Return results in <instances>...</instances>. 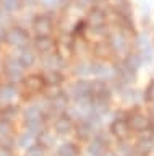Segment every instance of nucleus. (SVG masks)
<instances>
[{
	"mask_svg": "<svg viewBox=\"0 0 154 156\" xmlns=\"http://www.w3.org/2000/svg\"><path fill=\"white\" fill-rule=\"evenodd\" d=\"M33 60H34L33 52H23L21 57H20V63H21V65H31Z\"/></svg>",
	"mask_w": 154,
	"mask_h": 156,
	"instance_id": "f257e3e1",
	"label": "nucleus"
},
{
	"mask_svg": "<svg viewBox=\"0 0 154 156\" xmlns=\"http://www.w3.org/2000/svg\"><path fill=\"white\" fill-rule=\"evenodd\" d=\"M68 129H70V122L67 119H60L57 122V130L59 132H68Z\"/></svg>",
	"mask_w": 154,
	"mask_h": 156,
	"instance_id": "f03ea898",
	"label": "nucleus"
},
{
	"mask_svg": "<svg viewBox=\"0 0 154 156\" xmlns=\"http://www.w3.org/2000/svg\"><path fill=\"white\" fill-rule=\"evenodd\" d=\"M148 98H149V99H152V101H154V83L151 85V88L148 90Z\"/></svg>",
	"mask_w": 154,
	"mask_h": 156,
	"instance_id": "7ed1b4c3",
	"label": "nucleus"
}]
</instances>
